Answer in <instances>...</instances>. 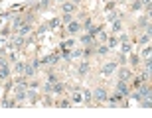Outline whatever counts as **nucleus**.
Wrapping results in <instances>:
<instances>
[{
    "label": "nucleus",
    "instance_id": "20",
    "mask_svg": "<svg viewBox=\"0 0 152 118\" xmlns=\"http://www.w3.org/2000/svg\"><path fill=\"white\" fill-rule=\"evenodd\" d=\"M129 77V71H126V69H123V71H121V79H126Z\"/></svg>",
    "mask_w": 152,
    "mask_h": 118
},
{
    "label": "nucleus",
    "instance_id": "15",
    "mask_svg": "<svg viewBox=\"0 0 152 118\" xmlns=\"http://www.w3.org/2000/svg\"><path fill=\"white\" fill-rule=\"evenodd\" d=\"M117 43H118V39H117V38H111V39H109V47H115Z\"/></svg>",
    "mask_w": 152,
    "mask_h": 118
},
{
    "label": "nucleus",
    "instance_id": "11",
    "mask_svg": "<svg viewBox=\"0 0 152 118\" xmlns=\"http://www.w3.org/2000/svg\"><path fill=\"white\" fill-rule=\"evenodd\" d=\"M24 71H26V65H24V63H16V73L22 75Z\"/></svg>",
    "mask_w": 152,
    "mask_h": 118
},
{
    "label": "nucleus",
    "instance_id": "10",
    "mask_svg": "<svg viewBox=\"0 0 152 118\" xmlns=\"http://www.w3.org/2000/svg\"><path fill=\"white\" fill-rule=\"evenodd\" d=\"M87 71H89V65H87V63H81V65H79V73L85 75Z\"/></svg>",
    "mask_w": 152,
    "mask_h": 118
},
{
    "label": "nucleus",
    "instance_id": "16",
    "mask_svg": "<svg viewBox=\"0 0 152 118\" xmlns=\"http://www.w3.org/2000/svg\"><path fill=\"white\" fill-rule=\"evenodd\" d=\"M28 32H30V26H22V28H20V35L28 34Z\"/></svg>",
    "mask_w": 152,
    "mask_h": 118
},
{
    "label": "nucleus",
    "instance_id": "14",
    "mask_svg": "<svg viewBox=\"0 0 152 118\" xmlns=\"http://www.w3.org/2000/svg\"><path fill=\"white\" fill-rule=\"evenodd\" d=\"M91 39H93V35H83L81 41H83V43H91Z\"/></svg>",
    "mask_w": 152,
    "mask_h": 118
},
{
    "label": "nucleus",
    "instance_id": "2",
    "mask_svg": "<svg viewBox=\"0 0 152 118\" xmlns=\"http://www.w3.org/2000/svg\"><path fill=\"white\" fill-rule=\"evenodd\" d=\"M117 90L121 95H129V87H126V81H124V79H121L117 83Z\"/></svg>",
    "mask_w": 152,
    "mask_h": 118
},
{
    "label": "nucleus",
    "instance_id": "13",
    "mask_svg": "<svg viewBox=\"0 0 152 118\" xmlns=\"http://www.w3.org/2000/svg\"><path fill=\"white\" fill-rule=\"evenodd\" d=\"M69 104H71V102H69V101H59V102H57V106H61V108L69 106Z\"/></svg>",
    "mask_w": 152,
    "mask_h": 118
},
{
    "label": "nucleus",
    "instance_id": "1",
    "mask_svg": "<svg viewBox=\"0 0 152 118\" xmlns=\"http://www.w3.org/2000/svg\"><path fill=\"white\" fill-rule=\"evenodd\" d=\"M10 75V67H8V63L4 59H0V79H6Z\"/></svg>",
    "mask_w": 152,
    "mask_h": 118
},
{
    "label": "nucleus",
    "instance_id": "17",
    "mask_svg": "<svg viewBox=\"0 0 152 118\" xmlns=\"http://www.w3.org/2000/svg\"><path fill=\"white\" fill-rule=\"evenodd\" d=\"M57 26H59V20H51V22H50V28H51V30L57 28Z\"/></svg>",
    "mask_w": 152,
    "mask_h": 118
},
{
    "label": "nucleus",
    "instance_id": "6",
    "mask_svg": "<svg viewBox=\"0 0 152 118\" xmlns=\"http://www.w3.org/2000/svg\"><path fill=\"white\" fill-rule=\"evenodd\" d=\"M140 95H144L146 98H150V87H148V85H140Z\"/></svg>",
    "mask_w": 152,
    "mask_h": 118
},
{
    "label": "nucleus",
    "instance_id": "9",
    "mask_svg": "<svg viewBox=\"0 0 152 118\" xmlns=\"http://www.w3.org/2000/svg\"><path fill=\"white\" fill-rule=\"evenodd\" d=\"M121 98H123V96H121V93H115V95L111 96V104H117V102L121 101Z\"/></svg>",
    "mask_w": 152,
    "mask_h": 118
},
{
    "label": "nucleus",
    "instance_id": "19",
    "mask_svg": "<svg viewBox=\"0 0 152 118\" xmlns=\"http://www.w3.org/2000/svg\"><path fill=\"white\" fill-rule=\"evenodd\" d=\"M83 96H85V101H89V98H91L93 95H91V90H85V93H83Z\"/></svg>",
    "mask_w": 152,
    "mask_h": 118
},
{
    "label": "nucleus",
    "instance_id": "21",
    "mask_svg": "<svg viewBox=\"0 0 152 118\" xmlns=\"http://www.w3.org/2000/svg\"><path fill=\"white\" fill-rule=\"evenodd\" d=\"M142 55H144V57H150V47H146V49L142 51Z\"/></svg>",
    "mask_w": 152,
    "mask_h": 118
},
{
    "label": "nucleus",
    "instance_id": "7",
    "mask_svg": "<svg viewBox=\"0 0 152 118\" xmlns=\"http://www.w3.org/2000/svg\"><path fill=\"white\" fill-rule=\"evenodd\" d=\"M73 10H75V6L71 4V2H65V4H63V12H65V14H71Z\"/></svg>",
    "mask_w": 152,
    "mask_h": 118
},
{
    "label": "nucleus",
    "instance_id": "5",
    "mask_svg": "<svg viewBox=\"0 0 152 118\" xmlns=\"http://www.w3.org/2000/svg\"><path fill=\"white\" fill-rule=\"evenodd\" d=\"M115 69H117V65H115V63H107V65L103 67V73H105V75H111Z\"/></svg>",
    "mask_w": 152,
    "mask_h": 118
},
{
    "label": "nucleus",
    "instance_id": "18",
    "mask_svg": "<svg viewBox=\"0 0 152 118\" xmlns=\"http://www.w3.org/2000/svg\"><path fill=\"white\" fill-rule=\"evenodd\" d=\"M140 6H142V2H138V0H136V2H132V10H138Z\"/></svg>",
    "mask_w": 152,
    "mask_h": 118
},
{
    "label": "nucleus",
    "instance_id": "12",
    "mask_svg": "<svg viewBox=\"0 0 152 118\" xmlns=\"http://www.w3.org/2000/svg\"><path fill=\"white\" fill-rule=\"evenodd\" d=\"M71 98H73V102H81V101H83V95H81V93H73Z\"/></svg>",
    "mask_w": 152,
    "mask_h": 118
},
{
    "label": "nucleus",
    "instance_id": "22",
    "mask_svg": "<svg viewBox=\"0 0 152 118\" xmlns=\"http://www.w3.org/2000/svg\"><path fill=\"white\" fill-rule=\"evenodd\" d=\"M99 53H101V55H105V53H109V47H101V49H99Z\"/></svg>",
    "mask_w": 152,
    "mask_h": 118
},
{
    "label": "nucleus",
    "instance_id": "8",
    "mask_svg": "<svg viewBox=\"0 0 152 118\" xmlns=\"http://www.w3.org/2000/svg\"><path fill=\"white\" fill-rule=\"evenodd\" d=\"M51 89H53V93H61V90H63V85H61V83H57V81H56V83L51 85Z\"/></svg>",
    "mask_w": 152,
    "mask_h": 118
},
{
    "label": "nucleus",
    "instance_id": "4",
    "mask_svg": "<svg viewBox=\"0 0 152 118\" xmlns=\"http://www.w3.org/2000/svg\"><path fill=\"white\" fill-rule=\"evenodd\" d=\"M93 96H95L97 101H105V98H107V90H105V89H95Z\"/></svg>",
    "mask_w": 152,
    "mask_h": 118
},
{
    "label": "nucleus",
    "instance_id": "3",
    "mask_svg": "<svg viewBox=\"0 0 152 118\" xmlns=\"http://www.w3.org/2000/svg\"><path fill=\"white\" fill-rule=\"evenodd\" d=\"M79 30H81V24H77V22H67V32H69V34H77Z\"/></svg>",
    "mask_w": 152,
    "mask_h": 118
}]
</instances>
